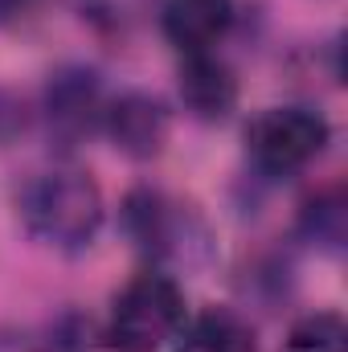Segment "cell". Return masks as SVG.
<instances>
[{
    "label": "cell",
    "instance_id": "obj_9",
    "mask_svg": "<svg viewBox=\"0 0 348 352\" xmlns=\"http://www.w3.org/2000/svg\"><path fill=\"white\" fill-rule=\"evenodd\" d=\"M173 352H254V328L230 307H205L201 316L184 320Z\"/></svg>",
    "mask_w": 348,
    "mask_h": 352
},
{
    "label": "cell",
    "instance_id": "obj_3",
    "mask_svg": "<svg viewBox=\"0 0 348 352\" xmlns=\"http://www.w3.org/2000/svg\"><path fill=\"white\" fill-rule=\"evenodd\" d=\"M328 119L312 107H266L246 127V152L266 176H295L328 144Z\"/></svg>",
    "mask_w": 348,
    "mask_h": 352
},
{
    "label": "cell",
    "instance_id": "obj_13",
    "mask_svg": "<svg viewBox=\"0 0 348 352\" xmlns=\"http://www.w3.org/2000/svg\"><path fill=\"white\" fill-rule=\"evenodd\" d=\"M25 123H29V111H25V102L12 94V90L0 87V148H8L21 131H25Z\"/></svg>",
    "mask_w": 348,
    "mask_h": 352
},
{
    "label": "cell",
    "instance_id": "obj_7",
    "mask_svg": "<svg viewBox=\"0 0 348 352\" xmlns=\"http://www.w3.org/2000/svg\"><path fill=\"white\" fill-rule=\"evenodd\" d=\"M176 87H180L184 111L193 119H201V123H217V119H226L238 107V78L213 50L184 54Z\"/></svg>",
    "mask_w": 348,
    "mask_h": 352
},
{
    "label": "cell",
    "instance_id": "obj_1",
    "mask_svg": "<svg viewBox=\"0 0 348 352\" xmlns=\"http://www.w3.org/2000/svg\"><path fill=\"white\" fill-rule=\"evenodd\" d=\"M21 226L58 254H83L102 230V192L83 168H50L25 180L17 197Z\"/></svg>",
    "mask_w": 348,
    "mask_h": 352
},
{
    "label": "cell",
    "instance_id": "obj_8",
    "mask_svg": "<svg viewBox=\"0 0 348 352\" xmlns=\"http://www.w3.org/2000/svg\"><path fill=\"white\" fill-rule=\"evenodd\" d=\"M234 25V0H164L160 29L180 54L213 50Z\"/></svg>",
    "mask_w": 348,
    "mask_h": 352
},
{
    "label": "cell",
    "instance_id": "obj_14",
    "mask_svg": "<svg viewBox=\"0 0 348 352\" xmlns=\"http://www.w3.org/2000/svg\"><path fill=\"white\" fill-rule=\"evenodd\" d=\"M29 8H33V0H0V25H12V21H21Z\"/></svg>",
    "mask_w": 348,
    "mask_h": 352
},
{
    "label": "cell",
    "instance_id": "obj_11",
    "mask_svg": "<svg viewBox=\"0 0 348 352\" xmlns=\"http://www.w3.org/2000/svg\"><path fill=\"white\" fill-rule=\"evenodd\" d=\"M283 352H348V324L340 311H312L291 324Z\"/></svg>",
    "mask_w": 348,
    "mask_h": 352
},
{
    "label": "cell",
    "instance_id": "obj_5",
    "mask_svg": "<svg viewBox=\"0 0 348 352\" xmlns=\"http://www.w3.org/2000/svg\"><path fill=\"white\" fill-rule=\"evenodd\" d=\"M98 127L127 160H156L173 135V111L148 90H123L102 107Z\"/></svg>",
    "mask_w": 348,
    "mask_h": 352
},
{
    "label": "cell",
    "instance_id": "obj_10",
    "mask_svg": "<svg viewBox=\"0 0 348 352\" xmlns=\"http://www.w3.org/2000/svg\"><path fill=\"white\" fill-rule=\"evenodd\" d=\"M345 230H348V205H345V192L340 188H328V192H316L303 213H299V234L316 246H328L336 250L345 242Z\"/></svg>",
    "mask_w": 348,
    "mask_h": 352
},
{
    "label": "cell",
    "instance_id": "obj_12",
    "mask_svg": "<svg viewBox=\"0 0 348 352\" xmlns=\"http://www.w3.org/2000/svg\"><path fill=\"white\" fill-rule=\"evenodd\" d=\"M74 8L83 12V21H90L94 29L123 33V29H131L144 16L148 0H74Z\"/></svg>",
    "mask_w": 348,
    "mask_h": 352
},
{
    "label": "cell",
    "instance_id": "obj_6",
    "mask_svg": "<svg viewBox=\"0 0 348 352\" xmlns=\"http://www.w3.org/2000/svg\"><path fill=\"white\" fill-rule=\"evenodd\" d=\"M123 234L152 258H180L188 254V213L156 188H135L123 201Z\"/></svg>",
    "mask_w": 348,
    "mask_h": 352
},
{
    "label": "cell",
    "instance_id": "obj_2",
    "mask_svg": "<svg viewBox=\"0 0 348 352\" xmlns=\"http://www.w3.org/2000/svg\"><path fill=\"white\" fill-rule=\"evenodd\" d=\"M184 328V291L164 270H140L111 303L107 344L115 352H160Z\"/></svg>",
    "mask_w": 348,
    "mask_h": 352
},
{
    "label": "cell",
    "instance_id": "obj_4",
    "mask_svg": "<svg viewBox=\"0 0 348 352\" xmlns=\"http://www.w3.org/2000/svg\"><path fill=\"white\" fill-rule=\"evenodd\" d=\"M102 107H107L102 82L90 66H62L58 74H50L45 94H41L45 131L62 148H74V144L87 140L102 123Z\"/></svg>",
    "mask_w": 348,
    "mask_h": 352
}]
</instances>
